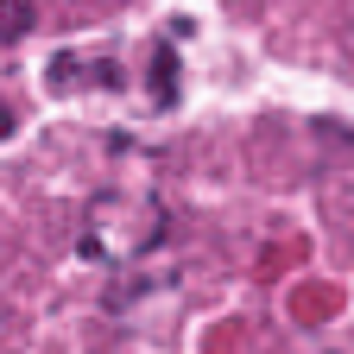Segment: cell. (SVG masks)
<instances>
[{"instance_id": "1", "label": "cell", "mask_w": 354, "mask_h": 354, "mask_svg": "<svg viewBox=\"0 0 354 354\" xmlns=\"http://www.w3.org/2000/svg\"><path fill=\"white\" fill-rule=\"evenodd\" d=\"M158 241H165V209H158V203L102 196L95 215H88L82 253H88V259H133V253H152Z\"/></svg>"}, {"instance_id": "2", "label": "cell", "mask_w": 354, "mask_h": 354, "mask_svg": "<svg viewBox=\"0 0 354 354\" xmlns=\"http://www.w3.org/2000/svg\"><path fill=\"white\" fill-rule=\"evenodd\" d=\"M76 82L114 88V82H120V64H114V57H82V51H64V57H51V88H76Z\"/></svg>"}, {"instance_id": "3", "label": "cell", "mask_w": 354, "mask_h": 354, "mask_svg": "<svg viewBox=\"0 0 354 354\" xmlns=\"http://www.w3.org/2000/svg\"><path fill=\"white\" fill-rule=\"evenodd\" d=\"M152 108H177V51L152 44Z\"/></svg>"}, {"instance_id": "4", "label": "cell", "mask_w": 354, "mask_h": 354, "mask_svg": "<svg viewBox=\"0 0 354 354\" xmlns=\"http://www.w3.org/2000/svg\"><path fill=\"white\" fill-rule=\"evenodd\" d=\"M32 32V0H0V44H19Z\"/></svg>"}, {"instance_id": "5", "label": "cell", "mask_w": 354, "mask_h": 354, "mask_svg": "<svg viewBox=\"0 0 354 354\" xmlns=\"http://www.w3.org/2000/svg\"><path fill=\"white\" fill-rule=\"evenodd\" d=\"M13 127H19V114H13L7 102H0V140H7V133H13Z\"/></svg>"}]
</instances>
